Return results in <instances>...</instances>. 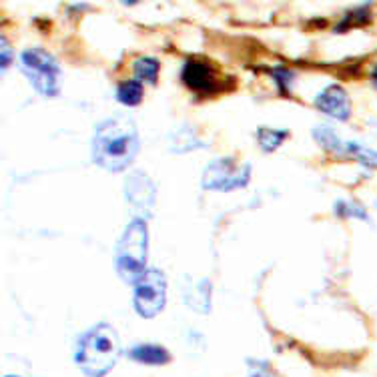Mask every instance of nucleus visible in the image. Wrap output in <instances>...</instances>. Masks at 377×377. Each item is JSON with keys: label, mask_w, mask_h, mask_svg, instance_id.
I'll use <instances>...</instances> for the list:
<instances>
[{"label": "nucleus", "mask_w": 377, "mask_h": 377, "mask_svg": "<svg viewBox=\"0 0 377 377\" xmlns=\"http://www.w3.org/2000/svg\"><path fill=\"white\" fill-rule=\"evenodd\" d=\"M130 359L145 363V366H167L171 361V353L162 345H137L129 351Z\"/></svg>", "instance_id": "9d476101"}, {"label": "nucleus", "mask_w": 377, "mask_h": 377, "mask_svg": "<svg viewBox=\"0 0 377 377\" xmlns=\"http://www.w3.org/2000/svg\"><path fill=\"white\" fill-rule=\"evenodd\" d=\"M273 75H275V81H277V85H279L281 93L289 91V85H291V81H293L291 71H287V68H277Z\"/></svg>", "instance_id": "f3484780"}, {"label": "nucleus", "mask_w": 377, "mask_h": 377, "mask_svg": "<svg viewBox=\"0 0 377 377\" xmlns=\"http://www.w3.org/2000/svg\"><path fill=\"white\" fill-rule=\"evenodd\" d=\"M289 137V130L285 129H269V127H259L257 129V140L263 151H275L277 147H281V143Z\"/></svg>", "instance_id": "ddd939ff"}, {"label": "nucleus", "mask_w": 377, "mask_h": 377, "mask_svg": "<svg viewBox=\"0 0 377 377\" xmlns=\"http://www.w3.org/2000/svg\"><path fill=\"white\" fill-rule=\"evenodd\" d=\"M125 197L139 219H149L153 215V207L157 199V187L145 172L135 171L130 172L125 181Z\"/></svg>", "instance_id": "0eeeda50"}, {"label": "nucleus", "mask_w": 377, "mask_h": 377, "mask_svg": "<svg viewBox=\"0 0 377 377\" xmlns=\"http://www.w3.org/2000/svg\"><path fill=\"white\" fill-rule=\"evenodd\" d=\"M120 339L117 329L98 324L81 335L76 344L75 361L86 377H105L119 361Z\"/></svg>", "instance_id": "f03ea898"}, {"label": "nucleus", "mask_w": 377, "mask_h": 377, "mask_svg": "<svg viewBox=\"0 0 377 377\" xmlns=\"http://www.w3.org/2000/svg\"><path fill=\"white\" fill-rule=\"evenodd\" d=\"M371 83H373V85H376V88H377V66L373 68V71H371Z\"/></svg>", "instance_id": "aec40b11"}, {"label": "nucleus", "mask_w": 377, "mask_h": 377, "mask_svg": "<svg viewBox=\"0 0 377 377\" xmlns=\"http://www.w3.org/2000/svg\"><path fill=\"white\" fill-rule=\"evenodd\" d=\"M249 377H275V373L271 371V367L267 363H261L255 361V367H251V373Z\"/></svg>", "instance_id": "a211bd4d"}, {"label": "nucleus", "mask_w": 377, "mask_h": 377, "mask_svg": "<svg viewBox=\"0 0 377 377\" xmlns=\"http://www.w3.org/2000/svg\"><path fill=\"white\" fill-rule=\"evenodd\" d=\"M140 149L139 130L129 115L100 120L93 137V161L110 172H120L135 161Z\"/></svg>", "instance_id": "f257e3e1"}, {"label": "nucleus", "mask_w": 377, "mask_h": 377, "mask_svg": "<svg viewBox=\"0 0 377 377\" xmlns=\"http://www.w3.org/2000/svg\"><path fill=\"white\" fill-rule=\"evenodd\" d=\"M4 377H19V376H4Z\"/></svg>", "instance_id": "412c9836"}, {"label": "nucleus", "mask_w": 377, "mask_h": 377, "mask_svg": "<svg viewBox=\"0 0 377 377\" xmlns=\"http://www.w3.org/2000/svg\"><path fill=\"white\" fill-rule=\"evenodd\" d=\"M147 251H149V229L145 219L130 221L123 231V237L115 249V267L120 279L127 283H137L140 275L147 271Z\"/></svg>", "instance_id": "7ed1b4c3"}, {"label": "nucleus", "mask_w": 377, "mask_h": 377, "mask_svg": "<svg viewBox=\"0 0 377 377\" xmlns=\"http://www.w3.org/2000/svg\"><path fill=\"white\" fill-rule=\"evenodd\" d=\"M167 301V279L159 269H147L135 283L133 303L140 317L153 319L162 311Z\"/></svg>", "instance_id": "39448f33"}, {"label": "nucleus", "mask_w": 377, "mask_h": 377, "mask_svg": "<svg viewBox=\"0 0 377 377\" xmlns=\"http://www.w3.org/2000/svg\"><path fill=\"white\" fill-rule=\"evenodd\" d=\"M0 56H2V68H6V66L11 65V46L6 43V38L2 36V41H0Z\"/></svg>", "instance_id": "6ab92c4d"}, {"label": "nucleus", "mask_w": 377, "mask_h": 377, "mask_svg": "<svg viewBox=\"0 0 377 377\" xmlns=\"http://www.w3.org/2000/svg\"><path fill=\"white\" fill-rule=\"evenodd\" d=\"M181 78H183L185 85L189 86L191 91H195V93H199V95H213L219 88L215 68L207 61H197V58L187 61L183 66V73H181Z\"/></svg>", "instance_id": "6e6552de"}, {"label": "nucleus", "mask_w": 377, "mask_h": 377, "mask_svg": "<svg viewBox=\"0 0 377 377\" xmlns=\"http://www.w3.org/2000/svg\"><path fill=\"white\" fill-rule=\"evenodd\" d=\"M21 66L31 85L43 97H56L63 85V71L53 54L44 48L33 46L21 54Z\"/></svg>", "instance_id": "20e7f679"}, {"label": "nucleus", "mask_w": 377, "mask_h": 377, "mask_svg": "<svg viewBox=\"0 0 377 377\" xmlns=\"http://www.w3.org/2000/svg\"><path fill=\"white\" fill-rule=\"evenodd\" d=\"M159 68H161L159 61L151 58V56H143V58L135 61V75H137V81H140V83L155 85L157 76H159Z\"/></svg>", "instance_id": "2eb2a0df"}, {"label": "nucleus", "mask_w": 377, "mask_h": 377, "mask_svg": "<svg viewBox=\"0 0 377 377\" xmlns=\"http://www.w3.org/2000/svg\"><path fill=\"white\" fill-rule=\"evenodd\" d=\"M335 213L339 217H357V219H367V213L363 207L356 205V203H344V201H339L337 205H335Z\"/></svg>", "instance_id": "dca6fc26"}, {"label": "nucleus", "mask_w": 377, "mask_h": 377, "mask_svg": "<svg viewBox=\"0 0 377 377\" xmlns=\"http://www.w3.org/2000/svg\"><path fill=\"white\" fill-rule=\"evenodd\" d=\"M143 95H145V91H143V83L137 81V78H130L127 83H123L119 86V91H117V98H119V103L123 105H127V107H135V105H139L140 100H143Z\"/></svg>", "instance_id": "4468645a"}, {"label": "nucleus", "mask_w": 377, "mask_h": 377, "mask_svg": "<svg viewBox=\"0 0 377 377\" xmlns=\"http://www.w3.org/2000/svg\"><path fill=\"white\" fill-rule=\"evenodd\" d=\"M315 107L337 120H347L351 117L349 95L345 93L344 86L339 85H329L327 88H324L315 98Z\"/></svg>", "instance_id": "1a4fd4ad"}, {"label": "nucleus", "mask_w": 377, "mask_h": 377, "mask_svg": "<svg viewBox=\"0 0 377 377\" xmlns=\"http://www.w3.org/2000/svg\"><path fill=\"white\" fill-rule=\"evenodd\" d=\"M313 137H315V140L324 147L325 151L335 153V155H345L347 143H344V140L339 139L334 129H329V127H325V125L315 127V129H313Z\"/></svg>", "instance_id": "9b49d317"}, {"label": "nucleus", "mask_w": 377, "mask_h": 377, "mask_svg": "<svg viewBox=\"0 0 377 377\" xmlns=\"http://www.w3.org/2000/svg\"><path fill=\"white\" fill-rule=\"evenodd\" d=\"M205 143L195 137V130L191 127H181L177 133H172V145L171 149L175 153H187L193 149H203Z\"/></svg>", "instance_id": "f8f14e48"}, {"label": "nucleus", "mask_w": 377, "mask_h": 377, "mask_svg": "<svg viewBox=\"0 0 377 377\" xmlns=\"http://www.w3.org/2000/svg\"><path fill=\"white\" fill-rule=\"evenodd\" d=\"M251 179V167L247 162H237L231 157L217 159L203 172V189L207 191H235L245 187Z\"/></svg>", "instance_id": "423d86ee"}]
</instances>
